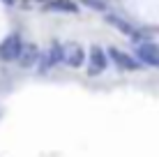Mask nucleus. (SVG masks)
Returning a JSON list of instances; mask_svg holds the SVG:
<instances>
[{"label":"nucleus","mask_w":159,"mask_h":157,"mask_svg":"<svg viewBox=\"0 0 159 157\" xmlns=\"http://www.w3.org/2000/svg\"><path fill=\"white\" fill-rule=\"evenodd\" d=\"M104 69H106V51H104L102 46H92L90 48V72L92 76H97V74H102Z\"/></svg>","instance_id":"39448f33"},{"label":"nucleus","mask_w":159,"mask_h":157,"mask_svg":"<svg viewBox=\"0 0 159 157\" xmlns=\"http://www.w3.org/2000/svg\"><path fill=\"white\" fill-rule=\"evenodd\" d=\"M21 46H23L21 35L19 32H12V35H9L7 39H2V44H0V60H16L19 53H21Z\"/></svg>","instance_id":"f03ea898"},{"label":"nucleus","mask_w":159,"mask_h":157,"mask_svg":"<svg viewBox=\"0 0 159 157\" xmlns=\"http://www.w3.org/2000/svg\"><path fill=\"white\" fill-rule=\"evenodd\" d=\"M44 9H48V12H79V7L69 0H51L44 5Z\"/></svg>","instance_id":"6e6552de"},{"label":"nucleus","mask_w":159,"mask_h":157,"mask_svg":"<svg viewBox=\"0 0 159 157\" xmlns=\"http://www.w3.org/2000/svg\"><path fill=\"white\" fill-rule=\"evenodd\" d=\"M88 7H95V9H104V2H99V0H85Z\"/></svg>","instance_id":"1a4fd4ad"},{"label":"nucleus","mask_w":159,"mask_h":157,"mask_svg":"<svg viewBox=\"0 0 159 157\" xmlns=\"http://www.w3.org/2000/svg\"><path fill=\"white\" fill-rule=\"evenodd\" d=\"M37 58H39V51H37V46H35V44H23L16 60L21 62V67L28 69V67H32V65L37 62Z\"/></svg>","instance_id":"0eeeda50"},{"label":"nucleus","mask_w":159,"mask_h":157,"mask_svg":"<svg viewBox=\"0 0 159 157\" xmlns=\"http://www.w3.org/2000/svg\"><path fill=\"white\" fill-rule=\"evenodd\" d=\"M62 60L67 65H72V67L83 65V60H85L83 46H81V44H67V46H62Z\"/></svg>","instance_id":"20e7f679"},{"label":"nucleus","mask_w":159,"mask_h":157,"mask_svg":"<svg viewBox=\"0 0 159 157\" xmlns=\"http://www.w3.org/2000/svg\"><path fill=\"white\" fill-rule=\"evenodd\" d=\"M106 53H108V58H111V60L116 62V65H118L120 69H129V72H134V69H139V60H136V58H131L129 53L120 51V48H116V46L106 48Z\"/></svg>","instance_id":"7ed1b4c3"},{"label":"nucleus","mask_w":159,"mask_h":157,"mask_svg":"<svg viewBox=\"0 0 159 157\" xmlns=\"http://www.w3.org/2000/svg\"><path fill=\"white\" fill-rule=\"evenodd\" d=\"M106 23H111L113 28H118L122 35L131 37V39H136V35H139V30H136L134 25L129 23V21H125L122 16H118V14H106Z\"/></svg>","instance_id":"423d86ee"},{"label":"nucleus","mask_w":159,"mask_h":157,"mask_svg":"<svg viewBox=\"0 0 159 157\" xmlns=\"http://www.w3.org/2000/svg\"><path fill=\"white\" fill-rule=\"evenodd\" d=\"M136 60L139 65H150V67H159V44L155 42H143L136 46Z\"/></svg>","instance_id":"f257e3e1"},{"label":"nucleus","mask_w":159,"mask_h":157,"mask_svg":"<svg viewBox=\"0 0 159 157\" xmlns=\"http://www.w3.org/2000/svg\"><path fill=\"white\" fill-rule=\"evenodd\" d=\"M2 2H5V5H14V0H2Z\"/></svg>","instance_id":"9d476101"}]
</instances>
